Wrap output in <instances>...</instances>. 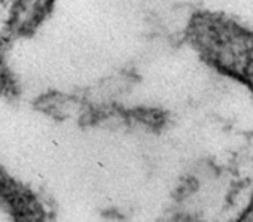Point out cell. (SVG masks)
Instances as JSON below:
<instances>
[{
  "instance_id": "1",
  "label": "cell",
  "mask_w": 253,
  "mask_h": 222,
  "mask_svg": "<svg viewBox=\"0 0 253 222\" xmlns=\"http://www.w3.org/2000/svg\"><path fill=\"white\" fill-rule=\"evenodd\" d=\"M46 6H48V0H20L15 12L17 24L26 29L38 23L41 17L45 14Z\"/></svg>"
}]
</instances>
